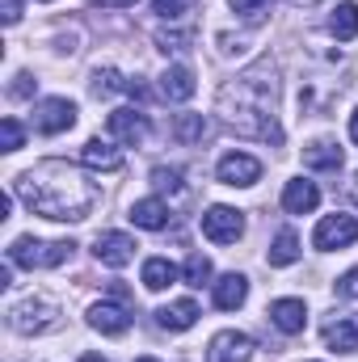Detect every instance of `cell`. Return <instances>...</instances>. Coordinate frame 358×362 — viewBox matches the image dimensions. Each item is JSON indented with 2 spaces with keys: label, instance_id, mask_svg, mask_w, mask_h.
Returning a JSON list of instances; mask_svg holds the SVG:
<instances>
[{
  "label": "cell",
  "instance_id": "obj_1",
  "mask_svg": "<svg viewBox=\"0 0 358 362\" xmlns=\"http://www.w3.org/2000/svg\"><path fill=\"white\" fill-rule=\"evenodd\" d=\"M13 189H17V198L34 215L55 219V223H81V219H89V211L101 198L97 181H89V173H81L68 160H38L34 169H25L21 177L13 181Z\"/></svg>",
  "mask_w": 358,
  "mask_h": 362
},
{
  "label": "cell",
  "instance_id": "obj_2",
  "mask_svg": "<svg viewBox=\"0 0 358 362\" xmlns=\"http://www.w3.org/2000/svg\"><path fill=\"white\" fill-rule=\"evenodd\" d=\"M274 97H278L274 64H270V59H258L249 72H241L232 85L219 89V114H224L228 131L278 148V144H282V127H278V118H274Z\"/></svg>",
  "mask_w": 358,
  "mask_h": 362
},
{
  "label": "cell",
  "instance_id": "obj_3",
  "mask_svg": "<svg viewBox=\"0 0 358 362\" xmlns=\"http://www.w3.org/2000/svg\"><path fill=\"white\" fill-rule=\"evenodd\" d=\"M76 245L72 240H34V236H17L8 245V266H25V270H55L64 262H72Z\"/></svg>",
  "mask_w": 358,
  "mask_h": 362
},
{
  "label": "cell",
  "instance_id": "obj_4",
  "mask_svg": "<svg viewBox=\"0 0 358 362\" xmlns=\"http://www.w3.org/2000/svg\"><path fill=\"white\" fill-rule=\"evenodd\" d=\"M59 325V308L51 299H21L8 308V329L13 333H51Z\"/></svg>",
  "mask_w": 358,
  "mask_h": 362
},
{
  "label": "cell",
  "instance_id": "obj_5",
  "mask_svg": "<svg viewBox=\"0 0 358 362\" xmlns=\"http://www.w3.org/2000/svg\"><path fill=\"white\" fill-rule=\"evenodd\" d=\"M202 236L211 240V245H236L241 236H245V215L236 211V206H207V215H202Z\"/></svg>",
  "mask_w": 358,
  "mask_h": 362
},
{
  "label": "cell",
  "instance_id": "obj_6",
  "mask_svg": "<svg viewBox=\"0 0 358 362\" xmlns=\"http://www.w3.org/2000/svg\"><path fill=\"white\" fill-rule=\"evenodd\" d=\"M358 240V219L354 215H325L312 232V245L321 253H333V249H350Z\"/></svg>",
  "mask_w": 358,
  "mask_h": 362
},
{
  "label": "cell",
  "instance_id": "obj_7",
  "mask_svg": "<svg viewBox=\"0 0 358 362\" xmlns=\"http://www.w3.org/2000/svg\"><path fill=\"white\" fill-rule=\"evenodd\" d=\"M72 127H76V105H72L68 97H47V101L34 105V131H42V135H64V131H72Z\"/></svg>",
  "mask_w": 358,
  "mask_h": 362
},
{
  "label": "cell",
  "instance_id": "obj_8",
  "mask_svg": "<svg viewBox=\"0 0 358 362\" xmlns=\"http://www.w3.org/2000/svg\"><path fill=\"white\" fill-rule=\"evenodd\" d=\"M207 362H253V337L236 333V329L215 333L207 346Z\"/></svg>",
  "mask_w": 358,
  "mask_h": 362
},
{
  "label": "cell",
  "instance_id": "obj_9",
  "mask_svg": "<svg viewBox=\"0 0 358 362\" xmlns=\"http://www.w3.org/2000/svg\"><path fill=\"white\" fill-rule=\"evenodd\" d=\"M215 177L224 181V185H253V181L262 177V160L249 156V152H228V156H219Z\"/></svg>",
  "mask_w": 358,
  "mask_h": 362
},
{
  "label": "cell",
  "instance_id": "obj_10",
  "mask_svg": "<svg viewBox=\"0 0 358 362\" xmlns=\"http://www.w3.org/2000/svg\"><path fill=\"white\" fill-rule=\"evenodd\" d=\"M93 253H97V262H101V266L122 270L127 262H135V240H131L127 232H101V236L93 240Z\"/></svg>",
  "mask_w": 358,
  "mask_h": 362
},
{
  "label": "cell",
  "instance_id": "obj_11",
  "mask_svg": "<svg viewBox=\"0 0 358 362\" xmlns=\"http://www.w3.org/2000/svg\"><path fill=\"white\" fill-rule=\"evenodd\" d=\"M105 131L118 139V144H144L148 139V114H139V110H114L110 118H105Z\"/></svg>",
  "mask_w": 358,
  "mask_h": 362
},
{
  "label": "cell",
  "instance_id": "obj_12",
  "mask_svg": "<svg viewBox=\"0 0 358 362\" xmlns=\"http://www.w3.org/2000/svg\"><path fill=\"white\" fill-rule=\"evenodd\" d=\"M270 325H274L278 333H287V337L304 333V329H308V308H304V299H274V303H270Z\"/></svg>",
  "mask_w": 358,
  "mask_h": 362
},
{
  "label": "cell",
  "instance_id": "obj_13",
  "mask_svg": "<svg viewBox=\"0 0 358 362\" xmlns=\"http://www.w3.org/2000/svg\"><path fill=\"white\" fill-rule=\"evenodd\" d=\"M325 346L337 350V354H354L358 350V312L333 316V320L325 325Z\"/></svg>",
  "mask_w": 358,
  "mask_h": 362
},
{
  "label": "cell",
  "instance_id": "obj_14",
  "mask_svg": "<svg viewBox=\"0 0 358 362\" xmlns=\"http://www.w3.org/2000/svg\"><path fill=\"white\" fill-rule=\"evenodd\" d=\"M316 206H321V189L312 181H304V177L287 181V189H282V211L287 215H312Z\"/></svg>",
  "mask_w": 358,
  "mask_h": 362
},
{
  "label": "cell",
  "instance_id": "obj_15",
  "mask_svg": "<svg viewBox=\"0 0 358 362\" xmlns=\"http://www.w3.org/2000/svg\"><path fill=\"white\" fill-rule=\"evenodd\" d=\"M89 325L97 333H105V337H122L127 329H131V316H127V308H118V303H93L89 308Z\"/></svg>",
  "mask_w": 358,
  "mask_h": 362
},
{
  "label": "cell",
  "instance_id": "obj_16",
  "mask_svg": "<svg viewBox=\"0 0 358 362\" xmlns=\"http://www.w3.org/2000/svg\"><path fill=\"white\" fill-rule=\"evenodd\" d=\"M215 286V308L219 312H236L245 299H249V278L245 274H224L219 282H211Z\"/></svg>",
  "mask_w": 358,
  "mask_h": 362
},
{
  "label": "cell",
  "instance_id": "obj_17",
  "mask_svg": "<svg viewBox=\"0 0 358 362\" xmlns=\"http://www.w3.org/2000/svg\"><path fill=\"white\" fill-rule=\"evenodd\" d=\"M304 165L308 169H321V173H337L346 165V152L337 144H329V139H316V144L304 148Z\"/></svg>",
  "mask_w": 358,
  "mask_h": 362
},
{
  "label": "cell",
  "instance_id": "obj_18",
  "mask_svg": "<svg viewBox=\"0 0 358 362\" xmlns=\"http://www.w3.org/2000/svg\"><path fill=\"white\" fill-rule=\"evenodd\" d=\"M81 160L97 169V173H118L122 169V152L114 148V144H105V139H89L85 148H81Z\"/></svg>",
  "mask_w": 358,
  "mask_h": 362
},
{
  "label": "cell",
  "instance_id": "obj_19",
  "mask_svg": "<svg viewBox=\"0 0 358 362\" xmlns=\"http://www.w3.org/2000/svg\"><path fill=\"white\" fill-rule=\"evenodd\" d=\"M202 312H198V303L194 299H178V303H169V308H161L156 312V325L161 329H169V333H185V329H194V320H198Z\"/></svg>",
  "mask_w": 358,
  "mask_h": 362
},
{
  "label": "cell",
  "instance_id": "obj_20",
  "mask_svg": "<svg viewBox=\"0 0 358 362\" xmlns=\"http://www.w3.org/2000/svg\"><path fill=\"white\" fill-rule=\"evenodd\" d=\"M131 223L144 228V232H161V228H169V206L161 198H139L131 206Z\"/></svg>",
  "mask_w": 358,
  "mask_h": 362
},
{
  "label": "cell",
  "instance_id": "obj_21",
  "mask_svg": "<svg viewBox=\"0 0 358 362\" xmlns=\"http://www.w3.org/2000/svg\"><path fill=\"white\" fill-rule=\"evenodd\" d=\"M194 72L185 68V64H173V68H165V76H161V93H165V101H190L194 97Z\"/></svg>",
  "mask_w": 358,
  "mask_h": 362
},
{
  "label": "cell",
  "instance_id": "obj_22",
  "mask_svg": "<svg viewBox=\"0 0 358 362\" xmlns=\"http://www.w3.org/2000/svg\"><path fill=\"white\" fill-rule=\"evenodd\" d=\"M178 282V266L169 262V257H148L144 262V286L148 291H165V286H173Z\"/></svg>",
  "mask_w": 358,
  "mask_h": 362
},
{
  "label": "cell",
  "instance_id": "obj_23",
  "mask_svg": "<svg viewBox=\"0 0 358 362\" xmlns=\"http://www.w3.org/2000/svg\"><path fill=\"white\" fill-rule=\"evenodd\" d=\"M329 34L333 38H342V42H350V38H358V4H337L333 8V17H329Z\"/></svg>",
  "mask_w": 358,
  "mask_h": 362
},
{
  "label": "cell",
  "instance_id": "obj_24",
  "mask_svg": "<svg viewBox=\"0 0 358 362\" xmlns=\"http://www.w3.org/2000/svg\"><path fill=\"white\" fill-rule=\"evenodd\" d=\"M295 262H299V236L282 228V232L274 236V245H270V266L282 270V266H295Z\"/></svg>",
  "mask_w": 358,
  "mask_h": 362
},
{
  "label": "cell",
  "instance_id": "obj_25",
  "mask_svg": "<svg viewBox=\"0 0 358 362\" xmlns=\"http://www.w3.org/2000/svg\"><path fill=\"white\" fill-rule=\"evenodd\" d=\"M202 135H207V118H202V114H178V118H173V139H178V144L190 148V144H198Z\"/></svg>",
  "mask_w": 358,
  "mask_h": 362
},
{
  "label": "cell",
  "instance_id": "obj_26",
  "mask_svg": "<svg viewBox=\"0 0 358 362\" xmlns=\"http://www.w3.org/2000/svg\"><path fill=\"white\" fill-rule=\"evenodd\" d=\"M181 278H185V286L202 291V286L211 282V257H202V253H190V257H185V266H181Z\"/></svg>",
  "mask_w": 358,
  "mask_h": 362
},
{
  "label": "cell",
  "instance_id": "obj_27",
  "mask_svg": "<svg viewBox=\"0 0 358 362\" xmlns=\"http://www.w3.org/2000/svg\"><path fill=\"white\" fill-rule=\"evenodd\" d=\"M93 93H97V97H110V93H127V81H122L114 68H101V72L93 76Z\"/></svg>",
  "mask_w": 358,
  "mask_h": 362
},
{
  "label": "cell",
  "instance_id": "obj_28",
  "mask_svg": "<svg viewBox=\"0 0 358 362\" xmlns=\"http://www.w3.org/2000/svg\"><path fill=\"white\" fill-rule=\"evenodd\" d=\"M228 4H232V13H236V17H245V21H253V25H258V21L270 13V4H274V0H228Z\"/></svg>",
  "mask_w": 358,
  "mask_h": 362
},
{
  "label": "cell",
  "instance_id": "obj_29",
  "mask_svg": "<svg viewBox=\"0 0 358 362\" xmlns=\"http://www.w3.org/2000/svg\"><path fill=\"white\" fill-rule=\"evenodd\" d=\"M21 144H25L21 122H17V118H4V122H0V148H4V152H17Z\"/></svg>",
  "mask_w": 358,
  "mask_h": 362
},
{
  "label": "cell",
  "instance_id": "obj_30",
  "mask_svg": "<svg viewBox=\"0 0 358 362\" xmlns=\"http://www.w3.org/2000/svg\"><path fill=\"white\" fill-rule=\"evenodd\" d=\"M194 8V0H152V13L156 17H165V21H178Z\"/></svg>",
  "mask_w": 358,
  "mask_h": 362
},
{
  "label": "cell",
  "instance_id": "obj_31",
  "mask_svg": "<svg viewBox=\"0 0 358 362\" xmlns=\"http://www.w3.org/2000/svg\"><path fill=\"white\" fill-rule=\"evenodd\" d=\"M152 185H156L161 194H181V173H178V169L156 165V169H152Z\"/></svg>",
  "mask_w": 358,
  "mask_h": 362
},
{
  "label": "cell",
  "instance_id": "obj_32",
  "mask_svg": "<svg viewBox=\"0 0 358 362\" xmlns=\"http://www.w3.org/2000/svg\"><path fill=\"white\" fill-rule=\"evenodd\" d=\"M337 295H342V299H358V266L337 278Z\"/></svg>",
  "mask_w": 358,
  "mask_h": 362
},
{
  "label": "cell",
  "instance_id": "obj_33",
  "mask_svg": "<svg viewBox=\"0 0 358 362\" xmlns=\"http://www.w3.org/2000/svg\"><path fill=\"white\" fill-rule=\"evenodd\" d=\"M185 42H190V34H165V30L156 34V47H161V51H181Z\"/></svg>",
  "mask_w": 358,
  "mask_h": 362
},
{
  "label": "cell",
  "instance_id": "obj_34",
  "mask_svg": "<svg viewBox=\"0 0 358 362\" xmlns=\"http://www.w3.org/2000/svg\"><path fill=\"white\" fill-rule=\"evenodd\" d=\"M8 93H13V97H30V93H34L30 76H25V72H17V76H13V85H8Z\"/></svg>",
  "mask_w": 358,
  "mask_h": 362
},
{
  "label": "cell",
  "instance_id": "obj_35",
  "mask_svg": "<svg viewBox=\"0 0 358 362\" xmlns=\"http://www.w3.org/2000/svg\"><path fill=\"white\" fill-rule=\"evenodd\" d=\"M0 8H4V25L21 21V0H0Z\"/></svg>",
  "mask_w": 358,
  "mask_h": 362
},
{
  "label": "cell",
  "instance_id": "obj_36",
  "mask_svg": "<svg viewBox=\"0 0 358 362\" xmlns=\"http://www.w3.org/2000/svg\"><path fill=\"white\" fill-rule=\"evenodd\" d=\"M93 8H131V4H139V0H89Z\"/></svg>",
  "mask_w": 358,
  "mask_h": 362
},
{
  "label": "cell",
  "instance_id": "obj_37",
  "mask_svg": "<svg viewBox=\"0 0 358 362\" xmlns=\"http://www.w3.org/2000/svg\"><path fill=\"white\" fill-rule=\"evenodd\" d=\"M350 139H354V144H358V110H354V114H350Z\"/></svg>",
  "mask_w": 358,
  "mask_h": 362
},
{
  "label": "cell",
  "instance_id": "obj_38",
  "mask_svg": "<svg viewBox=\"0 0 358 362\" xmlns=\"http://www.w3.org/2000/svg\"><path fill=\"white\" fill-rule=\"evenodd\" d=\"M81 362H105L101 354H81Z\"/></svg>",
  "mask_w": 358,
  "mask_h": 362
},
{
  "label": "cell",
  "instance_id": "obj_39",
  "mask_svg": "<svg viewBox=\"0 0 358 362\" xmlns=\"http://www.w3.org/2000/svg\"><path fill=\"white\" fill-rule=\"evenodd\" d=\"M350 198L358 202V173H354V181H350Z\"/></svg>",
  "mask_w": 358,
  "mask_h": 362
},
{
  "label": "cell",
  "instance_id": "obj_40",
  "mask_svg": "<svg viewBox=\"0 0 358 362\" xmlns=\"http://www.w3.org/2000/svg\"><path fill=\"white\" fill-rule=\"evenodd\" d=\"M135 362H161V358H148V354H144V358H135Z\"/></svg>",
  "mask_w": 358,
  "mask_h": 362
},
{
  "label": "cell",
  "instance_id": "obj_41",
  "mask_svg": "<svg viewBox=\"0 0 358 362\" xmlns=\"http://www.w3.org/2000/svg\"><path fill=\"white\" fill-rule=\"evenodd\" d=\"M295 4H312V0H295Z\"/></svg>",
  "mask_w": 358,
  "mask_h": 362
}]
</instances>
